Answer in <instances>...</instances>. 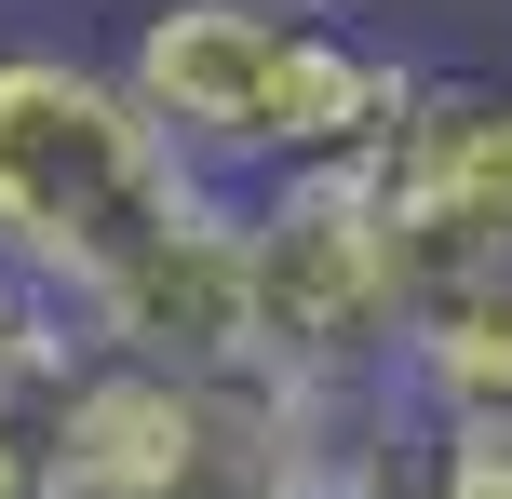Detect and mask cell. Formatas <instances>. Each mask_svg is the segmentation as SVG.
Segmentation results:
<instances>
[{
	"instance_id": "9c48e42d",
	"label": "cell",
	"mask_w": 512,
	"mask_h": 499,
	"mask_svg": "<svg viewBox=\"0 0 512 499\" xmlns=\"http://www.w3.org/2000/svg\"><path fill=\"white\" fill-rule=\"evenodd\" d=\"M68 351H81V324L54 311L14 257H0V392H14V378H41V365H68Z\"/></svg>"
},
{
	"instance_id": "52a82bcc",
	"label": "cell",
	"mask_w": 512,
	"mask_h": 499,
	"mask_svg": "<svg viewBox=\"0 0 512 499\" xmlns=\"http://www.w3.org/2000/svg\"><path fill=\"white\" fill-rule=\"evenodd\" d=\"M364 499H512V432H445L391 392V446H378Z\"/></svg>"
},
{
	"instance_id": "8992f818",
	"label": "cell",
	"mask_w": 512,
	"mask_h": 499,
	"mask_svg": "<svg viewBox=\"0 0 512 499\" xmlns=\"http://www.w3.org/2000/svg\"><path fill=\"white\" fill-rule=\"evenodd\" d=\"M391 392H405L418 419H445V432H512V284L432 297Z\"/></svg>"
},
{
	"instance_id": "7a4b0ae2",
	"label": "cell",
	"mask_w": 512,
	"mask_h": 499,
	"mask_svg": "<svg viewBox=\"0 0 512 499\" xmlns=\"http://www.w3.org/2000/svg\"><path fill=\"white\" fill-rule=\"evenodd\" d=\"M203 203L216 189L176 162V135L135 108L122 68H95L68 41H0V257L68 324Z\"/></svg>"
},
{
	"instance_id": "30bf717a",
	"label": "cell",
	"mask_w": 512,
	"mask_h": 499,
	"mask_svg": "<svg viewBox=\"0 0 512 499\" xmlns=\"http://www.w3.org/2000/svg\"><path fill=\"white\" fill-rule=\"evenodd\" d=\"M270 14H324V27H337V14H351V0H270Z\"/></svg>"
},
{
	"instance_id": "3957f363",
	"label": "cell",
	"mask_w": 512,
	"mask_h": 499,
	"mask_svg": "<svg viewBox=\"0 0 512 499\" xmlns=\"http://www.w3.org/2000/svg\"><path fill=\"white\" fill-rule=\"evenodd\" d=\"M256 338L297 392H391L418 338V257L378 162H310L256 189Z\"/></svg>"
},
{
	"instance_id": "5b68a950",
	"label": "cell",
	"mask_w": 512,
	"mask_h": 499,
	"mask_svg": "<svg viewBox=\"0 0 512 499\" xmlns=\"http://www.w3.org/2000/svg\"><path fill=\"white\" fill-rule=\"evenodd\" d=\"M81 338L122 351V365H176V378L270 365V338H256V216H243V189H216L176 243H149V257L81 311Z\"/></svg>"
},
{
	"instance_id": "6da1fadb",
	"label": "cell",
	"mask_w": 512,
	"mask_h": 499,
	"mask_svg": "<svg viewBox=\"0 0 512 499\" xmlns=\"http://www.w3.org/2000/svg\"><path fill=\"white\" fill-rule=\"evenodd\" d=\"M122 81L176 135L189 176L243 189V203L283 189V176H310V162H378L418 122V95H432L364 27L270 14V0H149L135 41H122Z\"/></svg>"
},
{
	"instance_id": "ba28073f",
	"label": "cell",
	"mask_w": 512,
	"mask_h": 499,
	"mask_svg": "<svg viewBox=\"0 0 512 499\" xmlns=\"http://www.w3.org/2000/svg\"><path fill=\"white\" fill-rule=\"evenodd\" d=\"M81 351H95V338H81ZM81 351L0 392V499H54V419H68V378H81Z\"/></svg>"
},
{
	"instance_id": "277c9868",
	"label": "cell",
	"mask_w": 512,
	"mask_h": 499,
	"mask_svg": "<svg viewBox=\"0 0 512 499\" xmlns=\"http://www.w3.org/2000/svg\"><path fill=\"white\" fill-rule=\"evenodd\" d=\"M391 216L418 257V311L472 284H512V95L499 81H432L418 122L378 149Z\"/></svg>"
}]
</instances>
